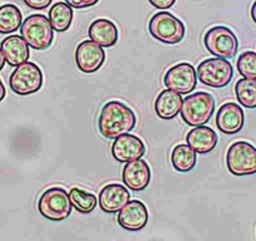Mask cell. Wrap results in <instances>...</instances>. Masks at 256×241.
<instances>
[{"label": "cell", "mask_w": 256, "mask_h": 241, "mask_svg": "<svg viewBox=\"0 0 256 241\" xmlns=\"http://www.w3.org/2000/svg\"><path fill=\"white\" fill-rule=\"evenodd\" d=\"M137 124L134 110L120 100H110L103 106L98 117V130L108 140L130 134Z\"/></svg>", "instance_id": "6da1fadb"}, {"label": "cell", "mask_w": 256, "mask_h": 241, "mask_svg": "<svg viewBox=\"0 0 256 241\" xmlns=\"http://www.w3.org/2000/svg\"><path fill=\"white\" fill-rule=\"evenodd\" d=\"M215 98L208 92H196L187 96L181 108V117L191 127L205 126L215 112Z\"/></svg>", "instance_id": "7a4b0ae2"}, {"label": "cell", "mask_w": 256, "mask_h": 241, "mask_svg": "<svg viewBox=\"0 0 256 241\" xmlns=\"http://www.w3.org/2000/svg\"><path fill=\"white\" fill-rule=\"evenodd\" d=\"M38 211L49 221H63L72 212L70 194L62 188H50L38 200Z\"/></svg>", "instance_id": "3957f363"}, {"label": "cell", "mask_w": 256, "mask_h": 241, "mask_svg": "<svg viewBox=\"0 0 256 241\" xmlns=\"http://www.w3.org/2000/svg\"><path fill=\"white\" fill-rule=\"evenodd\" d=\"M20 34L36 50H46L53 42V26L43 14H32L22 23Z\"/></svg>", "instance_id": "277c9868"}, {"label": "cell", "mask_w": 256, "mask_h": 241, "mask_svg": "<svg viewBox=\"0 0 256 241\" xmlns=\"http://www.w3.org/2000/svg\"><path fill=\"white\" fill-rule=\"evenodd\" d=\"M150 34L164 44H178L184 36V26L178 18L168 12H158L148 24Z\"/></svg>", "instance_id": "5b68a950"}, {"label": "cell", "mask_w": 256, "mask_h": 241, "mask_svg": "<svg viewBox=\"0 0 256 241\" xmlns=\"http://www.w3.org/2000/svg\"><path fill=\"white\" fill-rule=\"evenodd\" d=\"M226 166L234 176L256 174V147L246 141L234 142L226 154Z\"/></svg>", "instance_id": "8992f818"}, {"label": "cell", "mask_w": 256, "mask_h": 241, "mask_svg": "<svg viewBox=\"0 0 256 241\" xmlns=\"http://www.w3.org/2000/svg\"><path fill=\"white\" fill-rule=\"evenodd\" d=\"M198 78L202 84L212 88H224L228 86L234 77V68L228 59L208 58L198 64Z\"/></svg>", "instance_id": "52a82bcc"}, {"label": "cell", "mask_w": 256, "mask_h": 241, "mask_svg": "<svg viewBox=\"0 0 256 241\" xmlns=\"http://www.w3.org/2000/svg\"><path fill=\"white\" fill-rule=\"evenodd\" d=\"M204 44L208 53L224 59L234 58L238 49V40L235 33L230 28L222 26L208 29L204 36Z\"/></svg>", "instance_id": "ba28073f"}, {"label": "cell", "mask_w": 256, "mask_h": 241, "mask_svg": "<svg viewBox=\"0 0 256 241\" xmlns=\"http://www.w3.org/2000/svg\"><path fill=\"white\" fill-rule=\"evenodd\" d=\"M9 86L16 94H33L43 86V73L36 63L26 62L12 72Z\"/></svg>", "instance_id": "9c48e42d"}, {"label": "cell", "mask_w": 256, "mask_h": 241, "mask_svg": "<svg viewBox=\"0 0 256 241\" xmlns=\"http://www.w3.org/2000/svg\"><path fill=\"white\" fill-rule=\"evenodd\" d=\"M164 83L168 90L180 94H188L195 90L198 84V73L190 63H178L167 70Z\"/></svg>", "instance_id": "30bf717a"}, {"label": "cell", "mask_w": 256, "mask_h": 241, "mask_svg": "<svg viewBox=\"0 0 256 241\" xmlns=\"http://www.w3.org/2000/svg\"><path fill=\"white\" fill-rule=\"evenodd\" d=\"M106 53L100 46L93 40H83L76 49V64L86 74L96 73L103 66Z\"/></svg>", "instance_id": "8fae6325"}, {"label": "cell", "mask_w": 256, "mask_h": 241, "mask_svg": "<svg viewBox=\"0 0 256 241\" xmlns=\"http://www.w3.org/2000/svg\"><path fill=\"white\" fill-rule=\"evenodd\" d=\"M110 151L116 161L127 164L141 158L146 152V146L140 137L126 134L114 138Z\"/></svg>", "instance_id": "7c38bea8"}, {"label": "cell", "mask_w": 256, "mask_h": 241, "mask_svg": "<svg viewBox=\"0 0 256 241\" xmlns=\"http://www.w3.org/2000/svg\"><path fill=\"white\" fill-rule=\"evenodd\" d=\"M118 224L128 231H140L148 222V210L142 201H128L124 208L118 212Z\"/></svg>", "instance_id": "4fadbf2b"}, {"label": "cell", "mask_w": 256, "mask_h": 241, "mask_svg": "<svg viewBox=\"0 0 256 241\" xmlns=\"http://www.w3.org/2000/svg\"><path fill=\"white\" fill-rule=\"evenodd\" d=\"M122 181L128 190L144 191L151 182V168L144 160L127 162L123 167Z\"/></svg>", "instance_id": "5bb4252c"}, {"label": "cell", "mask_w": 256, "mask_h": 241, "mask_svg": "<svg viewBox=\"0 0 256 241\" xmlns=\"http://www.w3.org/2000/svg\"><path fill=\"white\" fill-rule=\"evenodd\" d=\"M245 122L242 108L235 102H228L221 106L216 114V126L225 134H235L240 132Z\"/></svg>", "instance_id": "9a60e30c"}, {"label": "cell", "mask_w": 256, "mask_h": 241, "mask_svg": "<svg viewBox=\"0 0 256 241\" xmlns=\"http://www.w3.org/2000/svg\"><path fill=\"white\" fill-rule=\"evenodd\" d=\"M131 198L127 188L120 184H110L100 190L98 196V205L100 210L107 214L120 212Z\"/></svg>", "instance_id": "2e32d148"}, {"label": "cell", "mask_w": 256, "mask_h": 241, "mask_svg": "<svg viewBox=\"0 0 256 241\" xmlns=\"http://www.w3.org/2000/svg\"><path fill=\"white\" fill-rule=\"evenodd\" d=\"M0 49L3 52L6 62L12 67H18L23 63L28 62L30 52L29 46L23 36H9L2 40Z\"/></svg>", "instance_id": "e0dca14e"}, {"label": "cell", "mask_w": 256, "mask_h": 241, "mask_svg": "<svg viewBox=\"0 0 256 241\" xmlns=\"http://www.w3.org/2000/svg\"><path fill=\"white\" fill-rule=\"evenodd\" d=\"M218 134L212 128L208 126L194 127L191 131L187 134L186 142L196 154H205L214 151L218 146Z\"/></svg>", "instance_id": "ac0fdd59"}, {"label": "cell", "mask_w": 256, "mask_h": 241, "mask_svg": "<svg viewBox=\"0 0 256 241\" xmlns=\"http://www.w3.org/2000/svg\"><path fill=\"white\" fill-rule=\"evenodd\" d=\"M88 36L102 48H110L118 42V29L112 20L97 19L88 28Z\"/></svg>", "instance_id": "d6986e66"}, {"label": "cell", "mask_w": 256, "mask_h": 241, "mask_svg": "<svg viewBox=\"0 0 256 241\" xmlns=\"http://www.w3.org/2000/svg\"><path fill=\"white\" fill-rule=\"evenodd\" d=\"M182 103L184 100L181 94L167 88L162 90L154 100V112L161 120H174L181 112Z\"/></svg>", "instance_id": "ffe728a7"}, {"label": "cell", "mask_w": 256, "mask_h": 241, "mask_svg": "<svg viewBox=\"0 0 256 241\" xmlns=\"http://www.w3.org/2000/svg\"><path fill=\"white\" fill-rule=\"evenodd\" d=\"M198 162L196 154L188 144H178L171 152V164L178 172H190Z\"/></svg>", "instance_id": "44dd1931"}, {"label": "cell", "mask_w": 256, "mask_h": 241, "mask_svg": "<svg viewBox=\"0 0 256 241\" xmlns=\"http://www.w3.org/2000/svg\"><path fill=\"white\" fill-rule=\"evenodd\" d=\"M48 19L53 26V30L59 33L68 30L73 20L72 6H68L66 2L56 3L49 10Z\"/></svg>", "instance_id": "7402d4cb"}, {"label": "cell", "mask_w": 256, "mask_h": 241, "mask_svg": "<svg viewBox=\"0 0 256 241\" xmlns=\"http://www.w3.org/2000/svg\"><path fill=\"white\" fill-rule=\"evenodd\" d=\"M23 23L19 8L14 4L0 6V34H12L18 30Z\"/></svg>", "instance_id": "603a6c76"}, {"label": "cell", "mask_w": 256, "mask_h": 241, "mask_svg": "<svg viewBox=\"0 0 256 241\" xmlns=\"http://www.w3.org/2000/svg\"><path fill=\"white\" fill-rule=\"evenodd\" d=\"M235 94L241 106L250 110L256 108V80H238L235 84Z\"/></svg>", "instance_id": "cb8c5ba5"}, {"label": "cell", "mask_w": 256, "mask_h": 241, "mask_svg": "<svg viewBox=\"0 0 256 241\" xmlns=\"http://www.w3.org/2000/svg\"><path fill=\"white\" fill-rule=\"evenodd\" d=\"M70 198L73 208L80 214H90L97 208L98 200L96 195L82 188H72L70 191Z\"/></svg>", "instance_id": "d4e9b609"}, {"label": "cell", "mask_w": 256, "mask_h": 241, "mask_svg": "<svg viewBox=\"0 0 256 241\" xmlns=\"http://www.w3.org/2000/svg\"><path fill=\"white\" fill-rule=\"evenodd\" d=\"M238 73L244 78L256 80V53L252 50H246L238 56L236 63Z\"/></svg>", "instance_id": "484cf974"}, {"label": "cell", "mask_w": 256, "mask_h": 241, "mask_svg": "<svg viewBox=\"0 0 256 241\" xmlns=\"http://www.w3.org/2000/svg\"><path fill=\"white\" fill-rule=\"evenodd\" d=\"M23 2L28 8L34 9V10H43L50 6L53 0H23Z\"/></svg>", "instance_id": "4316f807"}, {"label": "cell", "mask_w": 256, "mask_h": 241, "mask_svg": "<svg viewBox=\"0 0 256 241\" xmlns=\"http://www.w3.org/2000/svg\"><path fill=\"white\" fill-rule=\"evenodd\" d=\"M68 6L76 9H83V8H90V6H96L100 0H64Z\"/></svg>", "instance_id": "83f0119b"}, {"label": "cell", "mask_w": 256, "mask_h": 241, "mask_svg": "<svg viewBox=\"0 0 256 241\" xmlns=\"http://www.w3.org/2000/svg\"><path fill=\"white\" fill-rule=\"evenodd\" d=\"M148 3L158 10H167L176 3V0H148Z\"/></svg>", "instance_id": "f1b7e54d"}, {"label": "cell", "mask_w": 256, "mask_h": 241, "mask_svg": "<svg viewBox=\"0 0 256 241\" xmlns=\"http://www.w3.org/2000/svg\"><path fill=\"white\" fill-rule=\"evenodd\" d=\"M251 19H252L254 23L256 24V0L254 2L252 6H251Z\"/></svg>", "instance_id": "f546056e"}, {"label": "cell", "mask_w": 256, "mask_h": 241, "mask_svg": "<svg viewBox=\"0 0 256 241\" xmlns=\"http://www.w3.org/2000/svg\"><path fill=\"white\" fill-rule=\"evenodd\" d=\"M4 97H6V87H4L2 80H0V102L4 100Z\"/></svg>", "instance_id": "4dcf8cb0"}, {"label": "cell", "mask_w": 256, "mask_h": 241, "mask_svg": "<svg viewBox=\"0 0 256 241\" xmlns=\"http://www.w3.org/2000/svg\"><path fill=\"white\" fill-rule=\"evenodd\" d=\"M4 66H6V58H4L3 52H2V49H0V70H3Z\"/></svg>", "instance_id": "1f68e13d"}]
</instances>
